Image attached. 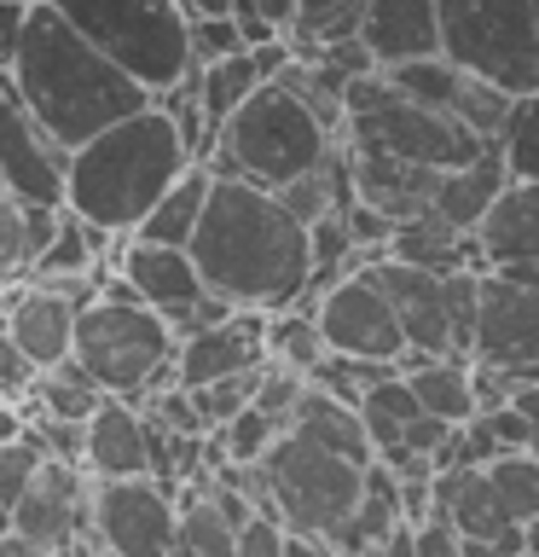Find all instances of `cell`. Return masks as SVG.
<instances>
[{"mask_svg": "<svg viewBox=\"0 0 539 557\" xmlns=\"http://www.w3.org/2000/svg\"><path fill=\"white\" fill-rule=\"evenodd\" d=\"M24 430H29V412H24V400H7V395H0V442H17Z\"/></svg>", "mask_w": 539, "mask_h": 557, "instance_id": "45", "label": "cell"}, {"mask_svg": "<svg viewBox=\"0 0 539 557\" xmlns=\"http://www.w3.org/2000/svg\"><path fill=\"white\" fill-rule=\"evenodd\" d=\"M0 181L24 203H64L70 186V146L52 139L17 99L12 70H0Z\"/></svg>", "mask_w": 539, "mask_h": 557, "instance_id": "14", "label": "cell"}, {"mask_svg": "<svg viewBox=\"0 0 539 557\" xmlns=\"http://www.w3.org/2000/svg\"><path fill=\"white\" fill-rule=\"evenodd\" d=\"M261 470H267V505L273 511L285 517L296 534L330 540V529L360 505L365 470L372 465L348 459V453H337V447L308 442L302 430H285L267 453H261Z\"/></svg>", "mask_w": 539, "mask_h": 557, "instance_id": "8", "label": "cell"}, {"mask_svg": "<svg viewBox=\"0 0 539 557\" xmlns=\"http://www.w3.org/2000/svg\"><path fill=\"white\" fill-rule=\"evenodd\" d=\"M342 139L412 157V163H429V169H459V163H469V157H481L487 146H493V139H481L452 111H435V104L400 94V87L389 82V70H365V76L348 82Z\"/></svg>", "mask_w": 539, "mask_h": 557, "instance_id": "6", "label": "cell"}, {"mask_svg": "<svg viewBox=\"0 0 539 557\" xmlns=\"http://www.w3.org/2000/svg\"><path fill=\"white\" fill-rule=\"evenodd\" d=\"M511 400H516L522 412H528V424H534V453H539V383H522Z\"/></svg>", "mask_w": 539, "mask_h": 557, "instance_id": "46", "label": "cell"}, {"mask_svg": "<svg viewBox=\"0 0 539 557\" xmlns=\"http://www.w3.org/2000/svg\"><path fill=\"white\" fill-rule=\"evenodd\" d=\"M0 191H7V181H0Z\"/></svg>", "mask_w": 539, "mask_h": 557, "instance_id": "50", "label": "cell"}, {"mask_svg": "<svg viewBox=\"0 0 539 557\" xmlns=\"http://www.w3.org/2000/svg\"><path fill=\"white\" fill-rule=\"evenodd\" d=\"M337 151V128L296 94L290 82H261L233 116L221 122L203 163L215 174H243L261 186H285Z\"/></svg>", "mask_w": 539, "mask_h": 557, "instance_id": "4", "label": "cell"}, {"mask_svg": "<svg viewBox=\"0 0 539 557\" xmlns=\"http://www.w3.org/2000/svg\"><path fill=\"white\" fill-rule=\"evenodd\" d=\"M191 256L203 268V285L233 308H296L313 278L308 221H296L273 186L243 174H215Z\"/></svg>", "mask_w": 539, "mask_h": 557, "instance_id": "1", "label": "cell"}, {"mask_svg": "<svg viewBox=\"0 0 539 557\" xmlns=\"http://www.w3.org/2000/svg\"><path fill=\"white\" fill-rule=\"evenodd\" d=\"M290 430H302L308 442L337 447V453H348V459H360V465H372V459H377L372 430H365V418H360V400H342V395L319 389V383H308V389H302Z\"/></svg>", "mask_w": 539, "mask_h": 557, "instance_id": "25", "label": "cell"}, {"mask_svg": "<svg viewBox=\"0 0 539 557\" xmlns=\"http://www.w3.org/2000/svg\"><path fill=\"white\" fill-rule=\"evenodd\" d=\"M64 203H24L12 191H0V285L35 273V261L59 233Z\"/></svg>", "mask_w": 539, "mask_h": 557, "instance_id": "26", "label": "cell"}, {"mask_svg": "<svg viewBox=\"0 0 539 557\" xmlns=\"http://www.w3.org/2000/svg\"><path fill=\"white\" fill-rule=\"evenodd\" d=\"M504 181H511V169H504V151L487 146L481 157H469V163L459 169H441V181H435V215H447L452 226H469L476 233L481 215L493 209V198L504 191Z\"/></svg>", "mask_w": 539, "mask_h": 557, "instance_id": "24", "label": "cell"}, {"mask_svg": "<svg viewBox=\"0 0 539 557\" xmlns=\"http://www.w3.org/2000/svg\"><path fill=\"white\" fill-rule=\"evenodd\" d=\"M41 459H47V447L35 442L29 430L17 435V442H0V534L12 529V511H17V499H24V487L35 482Z\"/></svg>", "mask_w": 539, "mask_h": 557, "instance_id": "37", "label": "cell"}, {"mask_svg": "<svg viewBox=\"0 0 539 557\" xmlns=\"http://www.w3.org/2000/svg\"><path fill=\"white\" fill-rule=\"evenodd\" d=\"M198 82H203V116H209V134H221V122L238 111L243 99L261 87V70H255V52H226V59H209L198 64Z\"/></svg>", "mask_w": 539, "mask_h": 557, "instance_id": "31", "label": "cell"}, {"mask_svg": "<svg viewBox=\"0 0 539 557\" xmlns=\"http://www.w3.org/2000/svg\"><path fill=\"white\" fill-rule=\"evenodd\" d=\"M209 186H215V169L198 157V163L146 209V221H139L134 233L156 238V244H191V233H198V221H203V203H209Z\"/></svg>", "mask_w": 539, "mask_h": 557, "instance_id": "28", "label": "cell"}, {"mask_svg": "<svg viewBox=\"0 0 539 557\" xmlns=\"http://www.w3.org/2000/svg\"><path fill=\"white\" fill-rule=\"evenodd\" d=\"M342 151H348V181H354L360 203H372L394 221H406V215L435 203L441 169L412 163V157H394V151H377V146H354V139H342Z\"/></svg>", "mask_w": 539, "mask_h": 557, "instance_id": "18", "label": "cell"}, {"mask_svg": "<svg viewBox=\"0 0 539 557\" xmlns=\"http://www.w3.org/2000/svg\"><path fill=\"white\" fill-rule=\"evenodd\" d=\"M76 313H82L76 296H64L59 285H41V278H29L24 290L7 296V331H12V343L24 348L41 372L76 355Z\"/></svg>", "mask_w": 539, "mask_h": 557, "instance_id": "19", "label": "cell"}, {"mask_svg": "<svg viewBox=\"0 0 539 557\" xmlns=\"http://www.w3.org/2000/svg\"><path fill=\"white\" fill-rule=\"evenodd\" d=\"M389 82L400 94L435 104V111H452V99H459V82H464V64H452L447 52H429V59H406L389 70Z\"/></svg>", "mask_w": 539, "mask_h": 557, "instance_id": "35", "label": "cell"}, {"mask_svg": "<svg viewBox=\"0 0 539 557\" xmlns=\"http://www.w3.org/2000/svg\"><path fill=\"white\" fill-rule=\"evenodd\" d=\"M180 494L163 476H93V534L111 552L156 557L174 552Z\"/></svg>", "mask_w": 539, "mask_h": 557, "instance_id": "11", "label": "cell"}, {"mask_svg": "<svg viewBox=\"0 0 539 557\" xmlns=\"http://www.w3.org/2000/svg\"><path fill=\"white\" fill-rule=\"evenodd\" d=\"M267 325H273L267 308H233V313H221L215 325L180 337V383H186V389H198V383H215V377L267 366L273 360Z\"/></svg>", "mask_w": 539, "mask_h": 557, "instance_id": "17", "label": "cell"}, {"mask_svg": "<svg viewBox=\"0 0 539 557\" xmlns=\"http://www.w3.org/2000/svg\"><path fill=\"white\" fill-rule=\"evenodd\" d=\"M476 238H481L487 268H499V261H539V181L511 174L493 209L481 215Z\"/></svg>", "mask_w": 539, "mask_h": 557, "instance_id": "22", "label": "cell"}, {"mask_svg": "<svg viewBox=\"0 0 539 557\" xmlns=\"http://www.w3.org/2000/svg\"><path fill=\"white\" fill-rule=\"evenodd\" d=\"M469 360H493V366L539 360V261L481 268L476 348H469Z\"/></svg>", "mask_w": 539, "mask_h": 557, "instance_id": "12", "label": "cell"}, {"mask_svg": "<svg viewBox=\"0 0 539 557\" xmlns=\"http://www.w3.org/2000/svg\"><path fill=\"white\" fill-rule=\"evenodd\" d=\"M441 52L499 82L504 94L539 87V0H441Z\"/></svg>", "mask_w": 539, "mask_h": 557, "instance_id": "9", "label": "cell"}, {"mask_svg": "<svg viewBox=\"0 0 539 557\" xmlns=\"http://www.w3.org/2000/svg\"><path fill=\"white\" fill-rule=\"evenodd\" d=\"M389 256H400V261H417V268H435V273L487 268V256H481V238L469 233V226H452L447 215H435V209H417V215L394 221Z\"/></svg>", "mask_w": 539, "mask_h": 557, "instance_id": "23", "label": "cell"}, {"mask_svg": "<svg viewBox=\"0 0 539 557\" xmlns=\"http://www.w3.org/2000/svg\"><path fill=\"white\" fill-rule=\"evenodd\" d=\"M487 418H493V435L504 442V453H511V447H534V424H528V412H522L516 400H504V407H493Z\"/></svg>", "mask_w": 539, "mask_h": 557, "instance_id": "44", "label": "cell"}, {"mask_svg": "<svg viewBox=\"0 0 539 557\" xmlns=\"http://www.w3.org/2000/svg\"><path fill=\"white\" fill-rule=\"evenodd\" d=\"M487 476H493L499 499H504V511H511L516 522H528V517L539 511V453H534V447L499 453V459L487 465Z\"/></svg>", "mask_w": 539, "mask_h": 557, "instance_id": "36", "label": "cell"}, {"mask_svg": "<svg viewBox=\"0 0 539 557\" xmlns=\"http://www.w3.org/2000/svg\"><path fill=\"white\" fill-rule=\"evenodd\" d=\"M35 372H41V366H35L24 348L12 343L7 320H0V395H7V400H24V395L35 389Z\"/></svg>", "mask_w": 539, "mask_h": 557, "instance_id": "41", "label": "cell"}, {"mask_svg": "<svg viewBox=\"0 0 539 557\" xmlns=\"http://www.w3.org/2000/svg\"><path fill=\"white\" fill-rule=\"evenodd\" d=\"M82 465L93 476H151V412L139 400L104 395L87 418Z\"/></svg>", "mask_w": 539, "mask_h": 557, "instance_id": "20", "label": "cell"}, {"mask_svg": "<svg viewBox=\"0 0 539 557\" xmlns=\"http://www.w3.org/2000/svg\"><path fill=\"white\" fill-rule=\"evenodd\" d=\"M412 557H464V534L452 517H417L412 529Z\"/></svg>", "mask_w": 539, "mask_h": 557, "instance_id": "42", "label": "cell"}, {"mask_svg": "<svg viewBox=\"0 0 539 557\" xmlns=\"http://www.w3.org/2000/svg\"><path fill=\"white\" fill-rule=\"evenodd\" d=\"M215 430L226 435V453H233V459H261V453H267L278 435H285V424H278V418L261 407V400H250L238 418H226V424H215Z\"/></svg>", "mask_w": 539, "mask_h": 557, "instance_id": "38", "label": "cell"}, {"mask_svg": "<svg viewBox=\"0 0 539 557\" xmlns=\"http://www.w3.org/2000/svg\"><path fill=\"white\" fill-rule=\"evenodd\" d=\"M186 17H203V12H233V0H180Z\"/></svg>", "mask_w": 539, "mask_h": 557, "instance_id": "48", "label": "cell"}, {"mask_svg": "<svg viewBox=\"0 0 539 557\" xmlns=\"http://www.w3.org/2000/svg\"><path fill=\"white\" fill-rule=\"evenodd\" d=\"M365 268H372V278L383 290H389L400 325H406L412 355H459V331H452V273L417 268V261H400L389 250L377 261H365Z\"/></svg>", "mask_w": 539, "mask_h": 557, "instance_id": "15", "label": "cell"}, {"mask_svg": "<svg viewBox=\"0 0 539 557\" xmlns=\"http://www.w3.org/2000/svg\"><path fill=\"white\" fill-rule=\"evenodd\" d=\"M267 348H273V360L296 366L302 377L330 355V343H325L319 320H313V308H278V313H273V325H267Z\"/></svg>", "mask_w": 539, "mask_h": 557, "instance_id": "33", "label": "cell"}, {"mask_svg": "<svg viewBox=\"0 0 539 557\" xmlns=\"http://www.w3.org/2000/svg\"><path fill=\"white\" fill-rule=\"evenodd\" d=\"M12 529L29 540L35 552H70L76 540H93V470L76 465V459H41L35 482L24 487L12 511Z\"/></svg>", "mask_w": 539, "mask_h": 557, "instance_id": "13", "label": "cell"}, {"mask_svg": "<svg viewBox=\"0 0 539 557\" xmlns=\"http://www.w3.org/2000/svg\"><path fill=\"white\" fill-rule=\"evenodd\" d=\"M226 52H243V29L233 12H203L191 17V64L226 59Z\"/></svg>", "mask_w": 539, "mask_h": 557, "instance_id": "39", "label": "cell"}, {"mask_svg": "<svg viewBox=\"0 0 539 557\" xmlns=\"http://www.w3.org/2000/svg\"><path fill=\"white\" fill-rule=\"evenodd\" d=\"M313 320H319L325 343L354 360H406V325L389 302V290L372 278V268L342 273L337 285L313 296Z\"/></svg>", "mask_w": 539, "mask_h": 557, "instance_id": "10", "label": "cell"}, {"mask_svg": "<svg viewBox=\"0 0 539 557\" xmlns=\"http://www.w3.org/2000/svg\"><path fill=\"white\" fill-rule=\"evenodd\" d=\"M104 400V389L93 383V372L70 355V360H59V366H47V372H35V389L24 395V407H35V412H52V418H93V407Z\"/></svg>", "mask_w": 539, "mask_h": 557, "instance_id": "30", "label": "cell"}, {"mask_svg": "<svg viewBox=\"0 0 539 557\" xmlns=\"http://www.w3.org/2000/svg\"><path fill=\"white\" fill-rule=\"evenodd\" d=\"M116 278L128 285L139 302H151L163 320L174 325L186 308H198L209 285H203V268L191 256V244H156V238H128L116 256Z\"/></svg>", "mask_w": 539, "mask_h": 557, "instance_id": "16", "label": "cell"}, {"mask_svg": "<svg viewBox=\"0 0 539 557\" xmlns=\"http://www.w3.org/2000/svg\"><path fill=\"white\" fill-rule=\"evenodd\" d=\"M290 552V522L273 511V505H261V511L238 529V557H285Z\"/></svg>", "mask_w": 539, "mask_h": 557, "instance_id": "40", "label": "cell"}, {"mask_svg": "<svg viewBox=\"0 0 539 557\" xmlns=\"http://www.w3.org/2000/svg\"><path fill=\"white\" fill-rule=\"evenodd\" d=\"M52 7L151 94L191 70V17L180 0H52Z\"/></svg>", "mask_w": 539, "mask_h": 557, "instance_id": "7", "label": "cell"}, {"mask_svg": "<svg viewBox=\"0 0 539 557\" xmlns=\"http://www.w3.org/2000/svg\"><path fill=\"white\" fill-rule=\"evenodd\" d=\"M29 7H35V0H0V70H12V59H17V41H24Z\"/></svg>", "mask_w": 539, "mask_h": 557, "instance_id": "43", "label": "cell"}, {"mask_svg": "<svg viewBox=\"0 0 539 557\" xmlns=\"http://www.w3.org/2000/svg\"><path fill=\"white\" fill-rule=\"evenodd\" d=\"M360 418H365V430H372V447L389 453V447H406V435L417 430V418H424V400L412 395L406 372H394V377H383L360 395Z\"/></svg>", "mask_w": 539, "mask_h": 557, "instance_id": "29", "label": "cell"}, {"mask_svg": "<svg viewBox=\"0 0 539 557\" xmlns=\"http://www.w3.org/2000/svg\"><path fill=\"white\" fill-rule=\"evenodd\" d=\"M493 146L504 151V169H511V174L539 181V87L511 99V116H504V128H499Z\"/></svg>", "mask_w": 539, "mask_h": 557, "instance_id": "34", "label": "cell"}, {"mask_svg": "<svg viewBox=\"0 0 539 557\" xmlns=\"http://www.w3.org/2000/svg\"><path fill=\"white\" fill-rule=\"evenodd\" d=\"M76 360L93 372L104 395H122V400H151L156 389L180 383V337L128 285H104L93 302H82Z\"/></svg>", "mask_w": 539, "mask_h": 557, "instance_id": "5", "label": "cell"}, {"mask_svg": "<svg viewBox=\"0 0 539 557\" xmlns=\"http://www.w3.org/2000/svg\"><path fill=\"white\" fill-rule=\"evenodd\" d=\"M400 366H406V383H412V395L424 400V412L452 418V424H464L469 412H481L476 407V377H469L464 355H412L406 348Z\"/></svg>", "mask_w": 539, "mask_h": 557, "instance_id": "27", "label": "cell"}, {"mask_svg": "<svg viewBox=\"0 0 539 557\" xmlns=\"http://www.w3.org/2000/svg\"><path fill=\"white\" fill-rule=\"evenodd\" d=\"M198 163L191 139L180 134L163 104H146V111L111 122L104 134H93L87 146L70 151V186L64 203L76 215L116 226V233H134L146 221V209L163 198V191L180 181V174Z\"/></svg>", "mask_w": 539, "mask_h": 557, "instance_id": "3", "label": "cell"}, {"mask_svg": "<svg viewBox=\"0 0 539 557\" xmlns=\"http://www.w3.org/2000/svg\"><path fill=\"white\" fill-rule=\"evenodd\" d=\"M522 552H528V557H539V511H534L528 522H522Z\"/></svg>", "mask_w": 539, "mask_h": 557, "instance_id": "49", "label": "cell"}, {"mask_svg": "<svg viewBox=\"0 0 539 557\" xmlns=\"http://www.w3.org/2000/svg\"><path fill=\"white\" fill-rule=\"evenodd\" d=\"M360 41L377 70L441 52V0H372L360 17Z\"/></svg>", "mask_w": 539, "mask_h": 557, "instance_id": "21", "label": "cell"}, {"mask_svg": "<svg viewBox=\"0 0 539 557\" xmlns=\"http://www.w3.org/2000/svg\"><path fill=\"white\" fill-rule=\"evenodd\" d=\"M261 7H267V17L278 29H290V17H296V0H261Z\"/></svg>", "mask_w": 539, "mask_h": 557, "instance_id": "47", "label": "cell"}, {"mask_svg": "<svg viewBox=\"0 0 539 557\" xmlns=\"http://www.w3.org/2000/svg\"><path fill=\"white\" fill-rule=\"evenodd\" d=\"M12 87L35 111V122L52 139H64L70 151L151 104V87L128 76L104 47L87 41L52 0L29 7L24 41H17V59H12Z\"/></svg>", "mask_w": 539, "mask_h": 557, "instance_id": "2", "label": "cell"}, {"mask_svg": "<svg viewBox=\"0 0 539 557\" xmlns=\"http://www.w3.org/2000/svg\"><path fill=\"white\" fill-rule=\"evenodd\" d=\"M372 0H296V17H290V47L296 52H313V47H330V41H348L360 35V17Z\"/></svg>", "mask_w": 539, "mask_h": 557, "instance_id": "32", "label": "cell"}]
</instances>
